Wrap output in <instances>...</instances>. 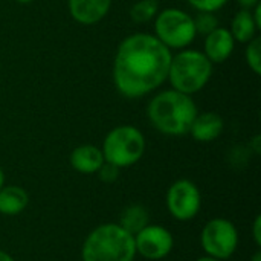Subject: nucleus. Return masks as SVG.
<instances>
[{
  "label": "nucleus",
  "mask_w": 261,
  "mask_h": 261,
  "mask_svg": "<svg viewBox=\"0 0 261 261\" xmlns=\"http://www.w3.org/2000/svg\"><path fill=\"white\" fill-rule=\"evenodd\" d=\"M171 50L154 35L138 32L118 46L113 81L125 98H141L159 89L168 76Z\"/></svg>",
  "instance_id": "obj_1"
},
{
  "label": "nucleus",
  "mask_w": 261,
  "mask_h": 261,
  "mask_svg": "<svg viewBox=\"0 0 261 261\" xmlns=\"http://www.w3.org/2000/svg\"><path fill=\"white\" fill-rule=\"evenodd\" d=\"M197 113V106L191 95L174 89L158 93L147 106L148 121L167 136L187 135Z\"/></svg>",
  "instance_id": "obj_2"
},
{
  "label": "nucleus",
  "mask_w": 261,
  "mask_h": 261,
  "mask_svg": "<svg viewBox=\"0 0 261 261\" xmlns=\"http://www.w3.org/2000/svg\"><path fill=\"white\" fill-rule=\"evenodd\" d=\"M135 237L118 223H102L90 231L81 249L83 261H135Z\"/></svg>",
  "instance_id": "obj_3"
},
{
  "label": "nucleus",
  "mask_w": 261,
  "mask_h": 261,
  "mask_svg": "<svg viewBox=\"0 0 261 261\" xmlns=\"http://www.w3.org/2000/svg\"><path fill=\"white\" fill-rule=\"evenodd\" d=\"M213 76V63L196 49H180L171 57L167 80L174 90L193 95L202 90Z\"/></svg>",
  "instance_id": "obj_4"
},
{
  "label": "nucleus",
  "mask_w": 261,
  "mask_h": 261,
  "mask_svg": "<svg viewBox=\"0 0 261 261\" xmlns=\"http://www.w3.org/2000/svg\"><path fill=\"white\" fill-rule=\"evenodd\" d=\"M104 161L121 168H127L139 162L145 153V138L142 132L133 125H119L110 130L101 148Z\"/></svg>",
  "instance_id": "obj_5"
},
{
  "label": "nucleus",
  "mask_w": 261,
  "mask_h": 261,
  "mask_svg": "<svg viewBox=\"0 0 261 261\" xmlns=\"http://www.w3.org/2000/svg\"><path fill=\"white\" fill-rule=\"evenodd\" d=\"M194 18L177 8H165L154 17V37L171 49H185L196 38Z\"/></svg>",
  "instance_id": "obj_6"
},
{
  "label": "nucleus",
  "mask_w": 261,
  "mask_h": 261,
  "mask_svg": "<svg viewBox=\"0 0 261 261\" xmlns=\"http://www.w3.org/2000/svg\"><path fill=\"white\" fill-rule=\"evenodd\" d=\"M200 246L205 255L220 261L231 258L239 248L237 226L225 217L208 220L200 232Z\"/></svg>",
  "instance_id": "obj_7"
},
{
  "label": "nucleus",
  "mask_w": 261,
  "mask_h": 261,
  "mask_svg": "<svg viewBox=\"0 0 261 261\" xmlns=\"http://www.w3.org/2000/svg\"><path fill=\"white\" fill-rule=\"evenodd\" d=\"M165 202L173 219L179 222H188L199 214L202 208V194L193 180L179 179L168 188Z\"/></svg>",
  "instance_id": "obj_8"
},
{
  "label": "nucleus",
  "mask_w": 261,
  "mask_h": 261,
  "mask_svg": "<svg viewBox=\"0 0 261 261\" xmlns=\"http://www.w3.org/2000/svg\"><path fill=\"white\" fill-rule=\"evenodd\" d=\"M135 237L136 254L147 260H162L168 257L174 248L173 234L161 225H147Z\"/></svg>",
  "instance_id": "obj_9"
},
{
  "label": "nucleus",
  "mask_w": 261,
  "mask_h": 261,
  "mask_svg": "<svg viewBox=\"0 0 261 261\" xmlns=\"http://www.w3.org/2000/svg\"><path fill=\"white\" fill-rule=\"evenodd\" d=\"M205 55L213 64L225 63L234 52L236 40L231 35L229 29L217 28L205 37Z\"/></svg>",
  "instance_id": "obj_10"
},
{
  "label": "nucleus",
  "mask_w": 261,
  "mask_h": 261,
  "mask_svg": "<svg viewBox=\"0 0 261 261\" xmlns=\"http://www.w3.org/2000/svg\"><path fill=\"white\" fill-rule=\"evenodd\" d=\"M112 0H69V12L80 24H95L110 11Z\"/></svg>",
  "instance_id": "obj_11"
},
{
  "label": "nucleus",
  "mask_w": 261,
  "mask_h": 261,
  "mask_svg": "<svg viewBox=\"0 0 261 261\" xmlns=\"http://www.w3.org/2000/svg\"><path fill=\"white\" fill-rule=\"evenodd\" d=\"M223 130H225V121L219 113L203 112V113H197L188 133L197 142H213L217 138H220Z\"/></svg>",
  "instance_id": "obj_12"
},
{
  "label": "nucleus",
  "mask_w": 261,
  "mask_h": 261,
  "mask_svg": "<svg viewBox=\"0 0 261 261\" xmlns=\"http://www.w3.org/2000/svg\"><path fill=\"white\" fill-rule=\"evenodd\" d=\"M104 162L106 161L101 148L92 144L78 145L70 153V165L81 174H96Z\"/></svg>",
  "instance_id": "obj_13"
},
{
  "label": "nucleus",
  "mask_w": 261,
  "mask_h": 261,
  "mask_svg": "<svg viewBox=\"0 0 261 261\" xmlns=\"http://www.w3.org/2000/svg\"><path fill=\"white\" fill-rule=\"evenodd\" d=\"M29 205V194L17 185H3L0 188V214L14 217L21 214Z\"/></svg>",
  "instance_id": "obj_14"
},
{
  "label": "nucleus",
  "mask_w": 261,
  "mask_h": 261,
  "mask_svg": "<svg viewBox=\"0 0 261 261\" xmlns=\"http://www.w3.org/2000/svg\"><path fill=\"white\" fill-rule=\"evenodd\" d=\"M118 225L122 229H125L128 234L136 236L147 225H150V213H148V210L144 205H139V203L128 205L121 213V217H119V223Z\"/></svg>",
  "instance_id": "obj_15"
},
{
  "label": "nucleus",
  "mask_w": 261,
  "mask_h": 261,
  "mask_svg": "<svg viewBox=\"0 0 261 261\" xmlns=\"http://www.w3.org/2000/svg\"><path fill=\"white\" fill-rule=\"evenodd\" d=\"M231 35L234 37L236 41L239 43H249L252 38L257 37V32H258V28L254 21V17H252V11L251 9H242L239 11L232 21H231V29H229Z\"/></svg>",
  "instance_id": "obj_16"
},
{
  "label": "nucleus",
  "mask_w": 261,
  "mask_h": 261,
  "mask_svg": "<svg viewBox=\"0 0 261 261\" xmlns=\"http://www.w3.org/2000/svg\"><path fill=\"white\" fill-rule=\"evenodd\" d=\"M159 12V2L158 0H139L130 8V18L138 23H148L151 21Z\"/></svg>",
  "instance_id": "obj_17"
},
{
  "label": "nucleus",
  "mask_w": 261,
  "mask_h": 261,
  "mask_svg": "<svg viewBox=\"0 0 261 261\" xmlns=\"http://www.w3.org/2000/svg\"><path fill=\"white\" fill-rule=\"evenodd\" d=\"M246 50H245V57H246V63L251 67V70L255 75L261 73V38L255 37L252 38L249 43H246Z\"/></svg>",
  "instance_id": "obj_18"
},
{
  "label": "nucleus",
  "mask_w": 261,
  "mask_h": 261,
  "mask_svg": "<svg viewBox=\"0 0 261 261\" xmlns=\"http://www.w3.org/2000/svg\"><path fill=\"white\" fill-rule=\"evenodd\" d=\"M194 18V26H196V32L197 34H203L208 35L210 32H213L214 29L219 28V18L214 12H202L199 11V14Z\"/></svg>",
  "instance_id": "obj_19"
},
{
  "label": "nucleus",
  "mask_w": 261,
  "mask_h": 261,
  "mask_svg": "<svg viewBox=\"0 0 261 261\" xmlns=\"http://www.w3.org/2000/svg\"><path fill=\"white\" fill-rule=\"evenodd\" d=\"M188 3L197 11L216 12V11L222 9L228 3V0H188Z\"/></svg>",
  "instance_id": "obj_20"
},
{
  "label": "nucleus",
  "mask_w": 261,
  "mask_h": 261,
  "mask_svg": "<svg viewBox=\"0 0 261 261\" xmlns=\"http://www.w3.org/2000/svg\"><path fill=\"white\" fill-rule=\"evenodd\" d=\"M119 171L121 170L118 167H115V165H112L109 162H104L101 165V168L96 171V174H98V177H99L101 182H104V184H113V182L118 180Z\"/></svg>",
  "instance_id": "obj_21"
},
{
  "label": "nucleus",
  "mask_w": 261,
  "mask_h": 261,
  "mask_svg": "<svg viewBox=\"0 0 261 261\" xmlns=\"http://www.w3.org/2000/svg\"><path fill=\"white\" fill-rule=\"evenodd\" d=\"M252 237H254V242L255 245L260 248L261 246V217L257 216L254 219V223H252Z\"/></svg>",
  "instance_id": "obj_22"
},
{
  "label": "nucleus",
  "mask_w": 261,
  "mask_h": 261,
  "mask_svg": "<svg viewBox=\"0 0 261 261\" xmlns=\"http://www.w3.org/2000/svg\"><path fill=\"white\" fill-rule=\"evenodd\" d=\"M249 147H251V150H254V153H255V154H260L261 153V136L260 135L254 136V139L251 141Z\"/></svg>",
  "instance_id": "obj_23"
},
{
  "label": "nucleus",
  "mask_w": 261,
  "mask_h": 261,
  "mask_svg": "<svg viewBox=\"0 0 261 261\" xmlns=\"http://www.w3.org/2000/svg\"><path fill=\"white\" fill-rule=\"evenodd\" d=\"M252 17H254V21L258 28V31L261 29V3H257L254 6V12H252Z\"/></svg>",
  "instance_id": "obj_24"
},
{
  "label": "nucleus",
  "mask_w": 261,
  "mask_h": 261,
  "mask_svg": "<svg viewBox=\"0 0 261 261\" xmlns=\"http://www.w3.org/2000/svg\"><path fill=\"white\" fill-rule=\"evenodd\" d=\"M239 3H240L245 9H252L257 3H260V0H239Z\"/></svg>",
  "instance_id": "obj_25"
},
{
  "label": "nucleus",
  "mask_w": 261,
  "mask_h": 261,
  "mask_svg": "<svg viewBox=\"0 0 261 261\" xmlns=\"http://www.w3.org/2000/svg\"><path fill=\"white\" fill-rule=\"evenodd\" d=\"M0 261H15L8 252H5V251H2L0 249Z\"/></svg>",
  "instance_id": "obj_26"
},
{
  "label": "nucleus",
  "mask_w": 261,
  "mask_h": 261,
  "mask_svg": "<svg viewBox=\"0 0 261 261\" xmlns=\"http://www.w3.org/2000/svg\"><path fill=\"white\" fill-rule=\"evenodd\" d=\"M249 261H261V251L260 249H257L255 252H254V255L251 257V260Z\"/></svg>",
  "instance_id": "obj_27"
},
{
  "label": "nucleus",
  "mask_w": 261,
  "mask_h": 261,
  "mask_svg": "<svg viewBox=\"0 0 261 261\" xmlns=\"http://www.w3.org/2000/svg\"><path fill=\"white\" fill-rule=\"evenodd\" d=\"M196 261H220V260H217V258H213V257H210V255H203V257L197 258Z\"/></svg>",
  "instance_id": "obj_28"
},
{
  "label": "nucleus",
  "mask_w": 261,
  "mask_h": 261,
  "mask_svg": "<svg viewBox=\"0 0 261 261\" xmlns=\"http://www.w3.org/2000/svg\"><path fill=\"white\" fill-rule=\"evenodd\" d=\"M5 185V173H3V168L0 167V188Z\"/></svg>",
  "instance_id": "obj_29"
},
{
  "label": "nucleus",
  "mask_w": 261,
  "mask_h": 261,
  "mask_svg": "<svg viewBox=\"0 0 261 261\" xmlns=\"http://www.w3.org/2000/svg\"><path fill=\"white\" fill-rule=\"evenodd\" d=\"M17 3H21V5H28V3H31V2H34V0H15Z\"/></svg>",
  "instance_id": "obj_30"
}]
</instances>
